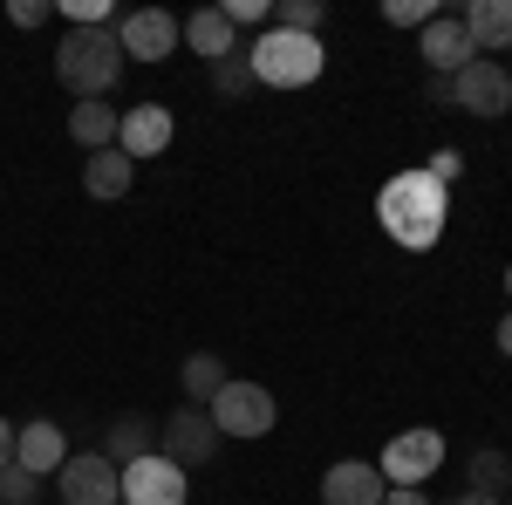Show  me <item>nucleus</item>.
Masks as SVG:
<instances>
[{"mask_svg":"<svg viewBox=\"0 0 512 505\" xmlns=\"http://www.w3.org/2000/svg\"><path fill=\"white\" fill-rule=\"evenodd\" d=\"M376 219H383V233L396 246L424 253V246H437L444 219H451V198H444V185H437L431 171H396L390 185L376 192Z\"/></svg>","mask_w":512,"mask_h":505,"instance_id":"f257e3e1","label":"nucleus"},{"mask_svg":"<svg viewBox=\"0 0 512 505\" xmlns=\"http://www.w3.org/2000/svg\"><path fill=\"white\" fill-rule=\"evenodd\" d=\"M55 82L76 96V103H103L123 82V41L117 28H69L55 48Z\"/></svg>","mask_w":512,"mask_h":505,"instance_id":"f03ea898","label":"nucleus"},{"mask_svg":"<svg viewBox=\"0 0 512 505\" xmlns=\"http://www.w3.org/2000/svg\"><path fill=\"white\" fill-rule=\"evenodd\" d=\"M321 62H328V48H321L315 35H287V28H267V35L246 48L253 82H274V89H301V82H315Z\"/></svg>","mask_w":512,"mask_h":505,"instance_id":"7ed1b4c3","label":"nucleus"},{"mask_svg":"<svg viewBox=\"0 0 512 505\" xmlns=\"http://www.w3.org/2000/svg\"><path fill=\"white\" fill-rule=\"evenodd\" d=\"M205 417L219 424V437H267L274 417H280V403L260 383H233V376H226V389L212 396V410H205Z\"/></svg>","mask_w":512,"mask_h":505,"instance_id":"20e7f679","label":"nucleus"},{"mask_svg":"<svg viewBox=\"0 0 512 505\" xmlns=\"http://www.w3.org/2000/svg\"><path fill=\"white\" fill-rule=\"evenodd\" d=\"M55 492L62 505H123V465H110L103 451H76L55 471Z\"/></svg>","mask_w":512,"mask_h":505,"instance_id":"39448f33","label":"nucleus"},{"mask_svg":"<svg viewBox=\"0 0 512 505\" xmlns=\"http://www.w3.org/2000/svg\"><path fill=\"white\" fill-rule=\"evenodd\" d=\"M444 465V430L431 424H417V430H403V437H390L383 444V485H424L431 471Z\"/></svg>","mask_w":512,"mask_h":505,"instance_id":"423d86ee","label":"nucleus"},{"mask_svg":"<svg viewBox=\"0 0 512 505\" xmlns=\"http://www.w3.org/2000/svg\"><path fill=\"white\" fill-rule=\"evenodd\" d=\"M451 103L472 110V117H506L512 110V76L492 55H478V62H465V69L451 76Z\"/></svg>","mask_w":512,"mask_h":505,"instance_id":"0eeeda50","label":"nucleus"},{"mask_svg":"<svg viewBox=\"0 0 512 505\" xmlns=\"http://www.w3.org/2000/svg\"><path fill=\"white\" fill-rule=\"evenodd\" d=\"M185 471L171 465L164 451H144V458H130L123 465V505H185Z\"/></svg>","mask_w":512,"mask_h":505,"instance_id":"6e6552de","label":"nucleus"},{"mask_svg":"<svg viewBox=\"0 0 512 505\" xmlns=\"http://www.w3.org/2000/svg\"><path fill=\"white\" fill-rule=\"evenodd\" d=\"M117 41H123V62H164L185 41V21H171L164 7H137L117 21Z\"/></svg>","mask_w":512,"mask_h":505,"instance_id":"1a4fd4ad","label":"nucleus"},{"mask_svg":"<svg viewBox=\"0 0 512 505\" xmlns=\"http://www.w3.org/2000/svg\"><path fill=\"white\" fill-rule=\"evenodd\" d=\"M164 458H171V465L178 471H192V465H205V458H212V451H219V424H212V417H205V410H198V403H185V410H171V417H164Z\"/></svg>","mask_w":512,"mask_h":505,"instance_id":"9d476101","label":"nucleus"},{"mask_svg":"<svg viewBox=\"0 0 512 505\" xmlns=\"http://www.w3.org/2000/svg\"><path fill=\"white\" fill-rule=\"evenodd\" d=\"M171 110L164 103H137V110H123V123H117V151L130 157V164H144V157H158L164 144H171Z\"/></svg>","mask_w":512,"mask_h":505,"instance_id":"9b49d317","label":"nucleus"},{"mask_svg":"<svg viewBox=\"0 0 512 505\" xmlns=\"http://www.w3.org/2000/svg\"><path fill=\"white\" fill-rule=\"evenodd\" d=\"M383 471L376 465H362V458H342V465H328L321 471V499L328 505H383Z\"/></svg>","mask_w":512,"mask_h":505,"instance_id":"f8f14e48","label":"nucleus"},{"mask_svg":"<svg viewBox=\"0 0 512 505\" xmlns=\"http://www.w3.org/2000/svg\"><path fill=\"white\" fill-rule=\"evenodd\" d=\"M417 55H424V62H431V76H444V82L458 76L465 62H478V48H472V35H465V21H444V14L424 28V48H417Z\"/></svg>","mask_w":512,"mask_h":505,"instance_id":"ddd939ff","label":"nucleus"},{"mask_svg":"<svg viewBox=\"0 0 512 505\" xmlns=\"http://www.w3.org/2000/svg\"><path fill=\"white\" fill-rule=\"evenodd\" d=\"M14 465H21V471H35V478L62 471V465H69V437H62V430L41 417V424H28L21 437H14Z\"/></svg>","mask_w":512,"mask_h":505,"instance_id":"4468645a","label":"nucleus"},{"mask_svg":"<svg viewBox=\"0 0 512 505\" xmlns=\"http://www.w3.org/2000/svg\"><path fill=\"white\" fill-rule=\"evenodd\" d=\"M117 123L123 110H110V103H76V117H69V137H76L82 151H117Z\"/></svg>","mask_w":512,"mask_h":505,"instance_id":"2eb2a0df","label":"nucleus"},{"mask_svg":"<svg viewBox=\"0 0 512 505\" xmlns=\"http://www.w3.org/2000/svg\"><path fill=\"white\" fill-rule=\"evenodd\" d=\"M465 35H472L478 55H485V48H506L512 41V0H472V7H465Z\"/></svg>","mask_w":512,"mask_h":505,"instance_id":"dca6fc26","label":"nucleus"},{"mask_svg":"<svg viewBox=\"0 0 512 505\" xmlns=\"http://www.w3.org/2000/svg\"><path fill=\"white\" fill-rule=\"evenodd\" d=\"M185 41H192L205 62H226V55H239V48H233V21H226V7H198L192 21H185Z\"/></svg>","mask_w":512,"mask_h":505,"instance_id":"f3484780","label":"nucleus"},{"mask_svg":"<svg viewBox=\"0 0 512 505\" xmlns=\"http://www.w3.org/2000/svg\"><path fill=\"white\" fill-rule=\"evenodd\" d=\"M130 178H137V164L123 151H96L89 164H82V185H89V198H123L130 192Z\"/></svg>","mask_w":512,"mask_h":505,"instance_id":"a211bd4d","label":"nucleus"},{"mask_svg":"<svg viewBox=\"0 0 512 505\" xmlns=\"http://www.w3.org/2000/svg\"><path fill=\"white\" fill-rule=\"evenodd\" d=\"M506 471H512V458H499L485 444V451H472V465H465V485H472L478 499H492V492H506Z\"/></svg>","mask_w":512,"mask_h":505,"instance_id":"6ab92c4d","label":"nucleus"},{"mask_svg":"<svg viewBox=\"0 0 512 505\" xmlns=\"http://www.w3.org/2000/svg\"><path fill=\"white\" fill-rule=\"evenodd\" d=\"M219 389H226V362H219V355H192V362H185V396H192V403H212Z\"/></svg>","mask_w":512,"mask_h":505,"instance_id":"aec40b11","label":"nucleus"},{"mask_svg":"<svg viewBox=\"0 0 512 505\" xmlns=\"http://www.w3.org/2000/svg\"><path fill=\"white\" fill-rule=\"evenodd\" d=\"M144 437H151V424H144V417H117V424H110V451H103V458H110V465L144 458Z\"/></svg>","mask_w":512,"mask_h":505,"instance_id":"412c9836","label":"nucleus"},{"mask_svg":"<svg viewBox=\"0 0 512 505\" xmlns=\"http://www.w3.org/2000/svg\"><path fill=\"white\" fill-rule=\"evenodd\" d=\"M274 28H287V35H315L321 28V0H280Z\"/></svg>","mask_w":512,"mask_h":505,"instance_id":"4be33fe9","label":"nucleus"},{"mask_svg":"<svg viewBox=\"0 0 512 505\" xmlns=\"http://www.w3.org/2000/svg\"><path fill=\"white\" fill-rule=\"evenodd\" d=\"M383 21H396V28H431V21H437V0H390V7H383Z\"/></svg>","mask_w":512,"mask_h":505,"instance_id":"5701e85b","label":"nucleus"},{"mask_svg":"<svg viewBox=\"0 0 512 505\" xmlns=\"http://www.w3.org/2000/svg\"><path fill=\"white\" fill-rule=\"evenodd\" d=\"M0 505H35V471H21V465L0 471Z\"/></svg>","mask_w":512,"mask_h":505,"instance_id":"b1692460","label":"nucleus"},{"mask_svg":"<svg viewBox=\"0 0 512 505\" xmlns=\"http://www.w3.org/2000/svg\"><path fill=\"white\" fill-rule=\"evenodd\" d=\"M212 82H219L226 96H246V89H253V69H246L239 55H226V62H212Z\"/></svg>","mask_w":512,"mask_h":505,"instance_id":"393cba45","label":"nucleus"},{"mask_svg":"<svg viewBox=\"0 0 512 505\" xmlns=\"http://www.w3.org/2000/svg\"><path fill=\"white\" fill-rule=\"evenodd\" d=\"M69 28H110V0H62Z\"/></svg>","mask_w":512,"mask_h":505,"instance_id":"a878e982","label":"nucleus"},{"mask_svg":"<svg viewBox=\"0 0 512 505\" xmlns=\"http://www.w3.org/2000/svg\"><path fill=\"white\" fill-rule=\"evenodd\" d=\"M226 21H267V0H226Z\"/></svg>","mask_w":512,"mask_h":505,"instance_id":"bb28decb","label":"nucleus"},{"mask_svg":"<svg viewBox=\"0 0 512 505\" xmlns=\"http://www.w3.org/2000/svg\"><path fill=\"white\" fill-rule=\"evenodd\" d=\"M14 21H21V28H41V21H48V0H14Z\"/></svg>","mask_w":512,"mask_h":505,"instance_id":"cd10ccee","label":"nucleus"},{"mask_svg":"<svg viewBox=\"0 0 512 505\" xmlns=\"http://www.w3.org/2000/svg\"><path fill=\"white\" fill-rule=\"evenodd\" d=\"M458 164H465L458 151H437L431 157V178H437V185H451V178H458Z\"/></svg>","mask_w":512,"mask_h":505,"instance_id":"c85d7f7f","label":"nucleus"},{"mask_svg":"<svg viewBox=\"0 0 512 505\" xmlns=\"http://www.w3.org/2000/svg\"><path fill=\"white\" fill-rule=\"evenodd\" d=\"M383 505H431V499H424L417 485H390V492H383Z\"/></svg>","mask_w":512,"mask_h":505,"instance_id":"c756f323","label":"nucleus"},{"mask_svg":"<svg viewBox=\"0 0 512 505\" xmlns=\"http://www.w3.org/2000/svg\"><path fill=\"white\" fill-rule=\"evenodd\" d=\"M14 437H21V430H14V424H7V417H0V471L14 465Z\"/></svg>","mask_w":512,"mask_h":505,"instance_id":"7c9ffc66","label":"nucleus"},{"mask_svg":"<svg viewBox=\"0 0 512 505\" xmlns=\"http://www.w3.org/2000/svg\"><path fill=\"white\" fill-rule=\"evenodd\" d=\"M499 355H512V314L499 321Z\"/></svg>","mask_w":512,"mask_h":505,"instance_id":"2f4dec72","label":"nucleus"},{"mask_svg":"<svg viewBox=\"0 0 512 505\" xmlns=\"http://www.w3.org/2000/svg\"><path fill=\"white\" fill-rule=\"evenodd\" d=\"M451 505H499V499H478V492H458Z\"/></svg>","mask_w":512,"mask_h":505,"instance_id":"473e14b6","label":"nucleus"},{"mask_svg":"<svg viewBox=\"0 0 512 505\" xmlns=\"http://www.w3.org/2000/svg\"><path fill=\"white\" fill-rule=\"evenodd\" d=\"M506 294H512V267H506Z\"/></svg>","mask_w":512,"mask_h":505,"instance_id":"72a5a7b5","label":"nucleus"},{"mask_svg":"<svg viewBox=\"0 0 512 505\" xmlns=\"http://www.w3.org/2000/svg\"><path fill=\"white\" fill-rule=\"evenodd\" d=\"M506 492H512V471H506Z\"/></svg>","mask_w":512,"mask_h":505,"instance_id":"f704fd0d","label":"nucleus"}]
</instances>
